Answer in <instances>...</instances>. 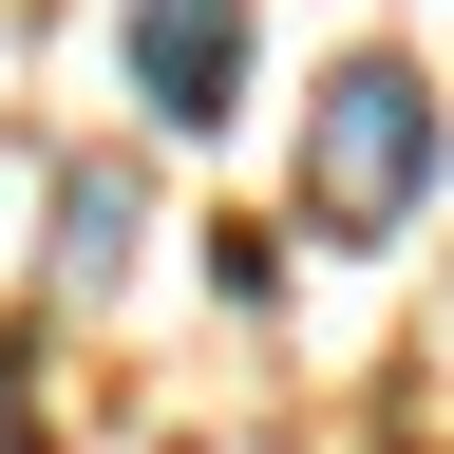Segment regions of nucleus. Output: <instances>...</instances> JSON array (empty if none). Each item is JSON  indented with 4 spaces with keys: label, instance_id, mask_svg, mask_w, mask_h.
I'll return each mask as SVG.
<instances>
[{
    "label": "nucleus",
    "instance_id": "obj_1",
    "mask_svg": "<svg viewBox=\"0 0 454 454\" xmlns=\"http://www.w3.org/2000/svg\"><path fill=\"white\" fill-rule=\"evenodd\" d=\"M417 190H435V76H417V57H340V76H322V133H303V227H322V247H379Z\"/></svg>",
    "mask_w": 454,
    "mask_h": 454
},
{
    "label": "nucleus",
    "instance_id": "obj_2",
    "mask_svg": "<svg viewBox=\"0 0 454 454\" xmlns=\"http://www.w3.org/2000/svg\"><path fill=\"white\" fill-rule=\"evenodd\" d=\"M114 57H133V114H152V133H227L247 76H265V20H247V0H133Z\"/></svg>",
    "mask_w": 454,
    "mask_h": 454
},
{
    "label": "nucleus",
    "instance_id": "obj_3",
    "mask_svg": "<svg viewBox=\"0 0 454 454\" xmlns=\"http://www.w3.org/2000/svg\"><path fill=\"white\" fill-rule=\"evenodd\" d=\"M114 247H133V170H76V190H57V265L114 284Z\"/></svg>",
    "mask_w": 454,
    "mask_h": 454
},
{
    "label": "nucleus",
    "instance_id": "obj_4",
    "mask_svg": "<svg viewBox=\"0 0 454 454\" xmlns=\"http://www.w3.org/2000/svg\"><path fill=\"white\" fill-rule=\"evenodd\" d=\"M0 454H38V379L20 360H0Z\"/></svg>",
    "mask_w": 454,
    "mask_h": 454
}]
</instances>
